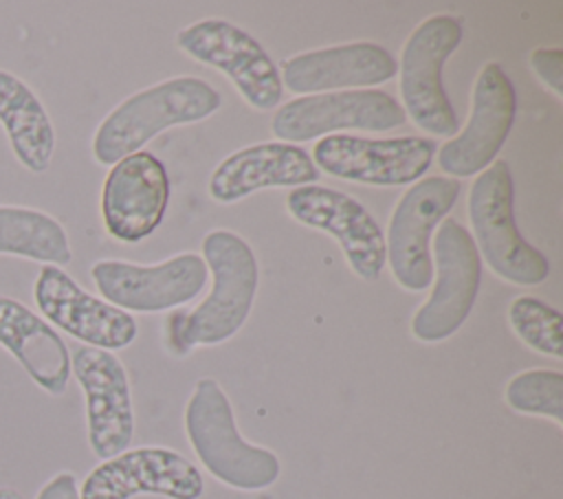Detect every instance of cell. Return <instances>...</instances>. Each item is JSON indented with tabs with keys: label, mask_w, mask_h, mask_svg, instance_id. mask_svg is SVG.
I'll return each mask as SVG.
<instances>
[{
	"label": "cell",
	"mask_w": 563,
	"mask_h": 499,
	"mask_svg": "<svg viewBox=\"0 0 563 499\" xmlns=\"http://www.w3.org/2000/svg\"><path fill=\"white\" fill-rule=\"evenodd\" d=\"M321 171L306 149L290 143H257L227 156L209 178V193L220 204L238 202L257 189L317 185Z\"/></svg>",
	"instance_id": "19"
},
{
	"label": "cell",
	"mask_w": 563,
	"mask_h": 499,
	"mask_svg": "<svg viewBox=\"0 0 563 499\" xmlns=\"http://www.w3.org/2000/svg\"><path fill=\"white\" fill-rule=\"evenodd\" d=\"M460 198L455 178L429 176L409 187L391 211L387 229V262L394 279L411 292L429 288L433 262L429 253L431 231Z\"/></svg>",
	"instance_id": "9"
},
{
	"label": "cell",
	"mask_w": 563,
	"mask_h": 499,
	"mask_svg": "<svg viewBox=\"0 0 563 499\" xmlns=\"http://www.w3.org/2000/svg\"><path fill=\"white\" fill-rule=\"evenodd\" d=\"M42 317L73 339L99 350H123L136 339V321L108 301L86 292L64 268L42 266L33 281Z\"/></svg>",
	"instance_id": "16"
},
{
	"label": "cell",
	"mask_w": 563,
	"mask_h": 499,
	"mask_svg": "<svg viewBox=\"0 0 563 499\" xmlns=\"http://www.w3.org/2000/svg\"><path fill=\"white\" fill-rule=\"evenodd\" d=\"M205 479L185 455L165 446L128 448L97 464L79 486V499H132L161 495L200 499Z\"/></svg>",
	"instance_id": "12"
},
{
	"label": "cell",
	"mask_w": 563,
	"mask_h": 499,
	"mask_svg": "<svg viewBox=\"0 0 563 499\" xmlns=\"http://www.w3.org/2000/svg\"><path fill=\"white\" fill-rule=\"evenodd\" d=\"M0 255L64 268L73 259L66 229L42 209L0 204Z\"/></svg>",
	"instance_id": "22"
},
{
	"label": "cell",
	"mask_w": 563,
	"mask_h": 499,
	"mask_svg": "<svg viewBox=\"0 0 563 499\" xmlns=\"http://www.w3.org/2000/svg\"><path fill=\"white\" fill-rule=\"evenodd\" d=\"M286 207L297 222L336 237L350 268L361 279L374 281L380 277L387 262L385 235L356 198L339 189L306 185L288 193Z\"/></svg>",
	"instance_id": "15"
},
{
	"label": "cell",
	"mask_w": 563,
	"mask_h": 499,
	"mask_svg": "<svg viewBox=\"0 0 563 499\" xmlns=\"http://www.w3.org/2000/svg\"><path fill=\"white\" fill-rule=\"evenodd\" d=\"M433 257L435 286L411 319V334L422 343H440L462 328L473 310L482 277L475 242L453 218L440 224Z\"/></svg>",
	"instance_id": "6"
},
{
	"label": "cell",
	"mask_w": 563,
	"mask_h": 499,
	"mask_svg": "<svg viewBox=\"0 0 563 499\" xmlns=\"http://www.w3.org/2000/svg\"><path fill=\"white\" fill-rule=\"evenodd\" d=\"M407 121L402 106L383 90H336L284 103L271 121L279 143H306L339 130L387 132Z\"/></svg>",
	"instance_id": "8"
},
{
	"label": "cell",
	"mask_w": 563,
	"mask_h": 499,
	"mask_svg": "<svg viewBox=\"0 0 563 499\" xmlns=\"http://www.w3.org/2000/svg\"><path fill=\"white\" fill-rule=\"evenodd\" d=\"M176 44L196 62L222 70L255 110L282 101V77L264 46L227 20H200L176 33Z\"/></svg>",
	"instance_id": "7"
},
{
	"label": "cell",
	"mask_w": 563,
	"mask_h": 499,
	"mask_svg": "<svg viewBox=\"0 0 563 499\" xmlns=\"http://www.w3.org/2000/svg\"><path fill=\"white\" fill-rule=\"evenodd\" d=\"M398 70L394 55L376 42H352L292 55L282 66V86L295 95L365 90L389 81Z\"/></svg>",
	"instance_id": "18"
},
{
	"label": "cell",
	"mask_w": 563,
	"mask_h": 499,
	"mask_svg": "<svg viewBox=\"0 0 563 499\" xmlns=\"http://www.w3.org/2000/svg\"><path fill=\"white\" fill-rule=\"evenodd\" d=\"M185 433L200 464L224 486L253 492L279 479V457L240 435L233 407L213 378L196 382L185 407Z\"/></svg>",
	"instance_id": "3"
},
{
	"label": "cell",
	"mask_w": 563,
	"mask_h": 499,
	"mask_svg": "<svg viewBox=\"0 0 563 499\" xmlns=\"http://www.w3.org/2000/svg\"><path fill=\"white\" fill-rule=\"evenodd\" d=\"M70 372L84 391L88 444L95 457L103 462L128 451L134 411L123 363L108 350L79 345L70 354Z\"/></svg>",
	"instance_id": "14"
},
{
	"label": "cell",
	"mask_w": 563,
	"mask_h": 499,
	"mask_svg": "<svg viewBox=\"0 0 563 499\" xmlns=\"http://www.w3.org/2000/svg\"><path fill=\"white\" fill-rule=\"evenodd\" d=\"M0 499H24V495L13 486H0Z\"/></svg>",
	"instance_id": "27"
},
{
	"label": "cell",
	"mask_w": 563,
	"mask_h": 499,
	"mask_svg": "<svg viewBox=\"0 0 563 499\" xmlns=\"http://www.w3.org/2000/svg\"><path fill=\"white\" fill-rule=\"evenodd\" d=\"M0 125L18 163L31 174L48 169L55 154V127L35 90L0 68Z\"/></svg>",
	"instance_id": "21"
},
{
	"label": "cell",
	"mask_w": 563,
	"mask_h": 499,
	"mask_svg": "<svg viewBox=\"0 0 563 499\" xmlns=\"http://www.w3.org/2000/svg\"><path fill=\"white\" fill-rule=\"evenodd\" d=\"M90 277L103 301L123 312H163L196 299L209 270L200 255L183 253L156 266L99 259L92 264Z\"/></svg>",
	"instance_id": "11"
},
{
	"label": "cell",
	"mask_w": 563,
	"mask_h": 499,
	"mask_svg": "<svg viewBox=\"0 0 563 499\" xmlns=\"http://www.w3.org/2000/svg\"><path fill=\"white\" fill-rule=\"evenodd\" d=\"M508 321L515 334L534 352L561 358L563 336H561V314L556 308L543 303L537 297L521 295L510 303Z\"/></svg>",
	"instance_id": "24"
},
{
	"label": "cell",
	"mask_w": 563,
	"mask_h": 499,
	"mask_svg": "<svg viewBox=\"0 0 563 499\" xmlns=\"http://www.w3.org/2000/svg\"><path fill=\"white\" fill-rule=\"evenodd\" d=\"M202 259L211 270V292L191 310L172 317V345L178 354L198 345L229 341L249 319L260 270L253 248L233 231L216 229L202 240Z\"/></svg>",
	"instance_id": "1"
},
{
	"label": "cell",
	"mask_w": 563,
	"mask_h": 499,
	"mask_svg": "<svg viewBox=\"0 0 563 499\" xmlns=\"http://www.w3.org/2000/svg\"><path fill=\"white\" fill-rule=\"evenodd\" d=\"M504 398L523 415L550 418L563 426V374L556 369H526L510 378Z\"/></svg>",
	"instance_id": "23"
},
{
	"label": "cell",
	"mask_w": 563,
	"mask_h": 499,
	"mask_svg": "<svg viewBox=\"0 0 563 499\" xmlns=\"http://www.w3.org/2000/svg\"><path fill=\"white\" fill-rule=\"evenodd\" d=\"M464 35L455 15L440 13L422 20L400 53V97L405 114L427 134H457V117L442 88V66Z\"/></svg>",
	"instance_id": "5"
},
{
	"label": "cell",
	"mask_w": 563,
	"mask_h": 499,
	"mask_svg": "<svg viewBox=\"0 0 563 499\" xmlns=\"http://www.w3.org/2000/svg\"><path fill=\"white\" fill-rule=\"evenodd\" d=\"M530 66L556 97L563 95V48H534L530 53Z\"/></svg>",
	"instance_id": "25"
},
{
	"label": "cell",
	"mask_w": 563,
	"mask_h": 499,
	"mask_svg": "<svg viewBox=\"0 0 563 499\" xmlns=\"http://www.w3.org/2000/svg\"><path fill=\"white\" fill-rule=\"evenodd\" d=\"M515 110L517 95L512 81L497 62L484 64L473 86L466 125L440 147V169L455 180L482 174L495 160L510 134Z\"/></svg>",
	"instance_id": "13"
},
{
	"label": "cell",
	"mask_w": 563,
	"mask_h": 499,
	"mask_svg": "<svg viewBox=\"0 0 563 499\" xmlns=\"http://www.w3.org/2000/svg\"><path fill=\"white\" fill-rule=\"evenodd\" d=\"M220 103V92L200 77L165 79L134 92L99 123L92 136V156L99 165H114L141 152L158 132L211 117Z\"/></svg>",
	"instance_id": "2"
},
{
	"label": "cell",
	"mask_w": 563,
	"mask_h": 499,
	"mask_svg": "<svg viewBox=\"0 0 563 499\" xmlns=\"http://www.w3.org/2000/svg\"><path fill=\"white\" fill-rule=\"evenodd\" d=\"M468 218L479 255L501 279L517 286L543 284L550 264L530 246L512 213V176L506 160H493L468 189Z\"/></svg>",
	"instance_id": "4"
},
{
	"label": "cell",
	"mask_w": 563,
	"mask_h": 499,
	"mask_svg": "<svg viewBox=\"0 0 563 499\" xmlns=\"http://www.w3.org/2000/svg\"><path fill=\"white\" fill-rule=\"evenodd\" d=\"M169 200L165 165L150 152H136L112 165L101 187V218L108 235L141 242L156 231Z\"/></svg>",
	"instance_id": "17"
},
{
	"label": "cell",
	"mask_w": 563,
	"mask_h": 499,
	"mask_svg": "<svg viewBox=\"0 0 563 499\" xmlns=\"http://www.w3.org/2000/svg\"><path fill=\"white\" fill-rule=\"evenodd\" d=\"M312 152L314 167L328 176L376 187H402L422 178L433 160L435 143L422 136L365 138L330 134Z\"/></svg>",
	"instance_id": "10"
},
{
	"label": "cell",
	"mask_w": 563,
	"mask_h": 499,
	"mask_svg": "<svg viewBox=\"0 0 563 499\" xmlns=\"http://www.w3.org/2000/svg\"><path fill=\"white\" fill-rule=\"evenodd\" d=\"M35 499H79V484L70 470L53 475L35 495Z\"/></svg>",
	"instance_id": "26"
},
{
	"label": "cell",
	"mask_w": 563,
	"mask_h": 499,
	"mask_svg": "<svg viewBox=\"0 0 563 499\" xmlns=\"http://www.w3.org/2000/svg\"><path fill=\"white\" fill-rule=\"evenodd\" d=\"M0 347L46 393L62 396L70 380V352L59 332L22 301L0 295Z\"/></svg>",
	"instance_id": "20"
}]
</instances>
